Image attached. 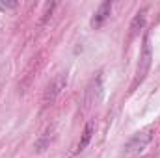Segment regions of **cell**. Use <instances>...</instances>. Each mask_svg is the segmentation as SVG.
Returning a JSON list of instances; mask_svg holds the SVG:
<instances>
[{
  "label": "cell",
  "mask_w": 160,
  "mask_h": 158,
  "mask_svg": "<svg viewBox=\"0 0 160 158\" xmlns=\"http://www.w3.org/2000/svg\"><path fill=\"white\" fill-rule=\"evenodd\" d=\"M151 45H149V37H143V47H142V56H140V65H138V80H143L145 73L151 67Z\"/></svg>",
  "instance_id": "cell-1"
},
{
  "label": "cell",
  "mask_w": 160,
  "mask_h": 158,
  "mask_svg": "<svg viewBox=\"0 0 160 158\" xmlns=\"http://www.w3.org/2000/svg\"><path fill=\"white\" fill-rule=\"evenodd\" d=\"M110 11H112V2L110 0H106V2H102L99 7H97V11L93 13V17H91V28H101L104 22H106V19L110 17Z\"/></svg>",
  "instance_id": "cell-2"
},
{
  "label": "cell",
  "mask_w": 160,
  "mask_h": 158,
  "mask_svg": "<svg viewBox=\"0 0 160 158\" xmlns=\"http://www.w3.org/2000/svg\"><path fill=\"white\" fill-rule=\"evenodd\" d=\"M149 141H151V134H149V132H142V134H136V136L127 143L125 149H127V153L136 155V153H142Z\"/></svg>",
  "instance_id": "cell-3"
},
{
  "label": "cell",
  "mask_w": 160,
  "mask_h": 158,
  "mask_svg": "<svg viewBox=\"0 0 160 158\" xmlns=\"http://www.w3.org/2000/svg\"><path fill=\"white\" fill-rule=\"evenodd\" d=\"M65 82H67L65 77H63V75H60L58 78L48 86V89H47V93H45V102H47V104H48V102H52V101L58 97V93L65 87Z\"/></svg>",
  "instance_id": "cell-4"
},
{
  "label": "cell",
  "mask_w": 160,
  "mask_h": 158,
  "mask_svg": "<svg viewBox=\"0 0 160 158\" xmlns=\"http://www.w3.org/2000/svg\"><path fill=\"white\" fill-rule=\"evenodd\" d=\"M91 134H93V123L89 121V123L86 125V128H84L82 140H80V143H78V151H82V149H86V145H88V143H89V140H91Z\"/></svg>",
  "instance_id": "cell-5"
},
{
  "label": "cell",
  "mask_w": 160,
  "mask_h": 158,
  "mask_svg": "<svg viewBox=\"0 0 160 158\" xmlns=\"http://www.w3.org/2000/svg\"><path fill=\"white\" fill-rule=\"evenodd\" d=\"M143 21H145V15H143V13H138V15H136V19H134V22H132V26H130V30H132V36L138 32V24H140V28L143 26Z\"/></svg>",
  "instance_id": "cell-6"
},
{
  "label": "cell",
  "mask_w": 160,
  "mask_h": 158,
  "mask_svg": "<svg viewBox=\"0 0 160 158\" xmlns=\"http://www.w3.org/2000/svg\"><path fill=\"white\" fill-rule=\"evenodd\" d=\"M17 2H0V7H15Z\"/></svg>",
  "instance_id": "cell-7"
}]
</instances>
